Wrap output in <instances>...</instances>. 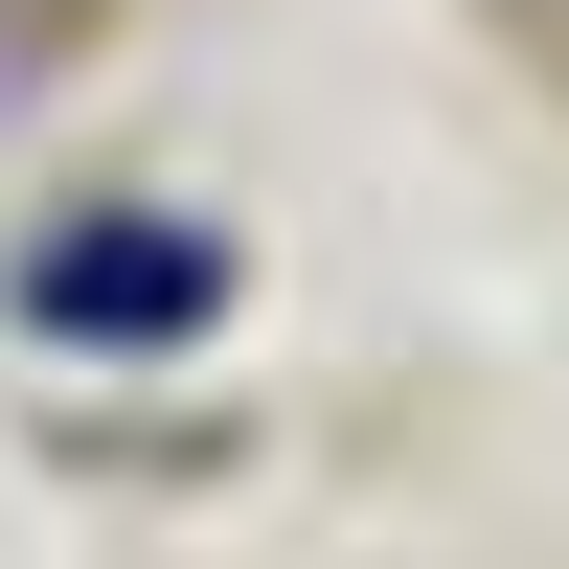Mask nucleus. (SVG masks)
Segmentation results:
<instances>
[{
    "mask_svg": "<svg viewBox=\"0 0 569 569\" xmlns=\"http://www.w3.org/2000/svg\"><path fill=\"white\" fill-rule=\"evenodd\" d=\"M0 319H23L46 365H160V342L228 319V228H182V206H69V228L0 251Z\"/></svg>",
    "mask_w": 569,
    "mask_h": 569,
    "instance_id": "nucleus-1",
    "label": "nucleus"
}]
</instances>
